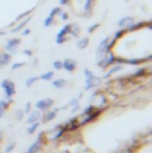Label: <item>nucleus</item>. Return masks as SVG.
I'll return each mask as SVG.
<instances>
[{"label":"nucleus","instance_id":"1","mask_svg":"<svg viewBox=\"0 0 152 153\" xmlns=\"http://www.w3.org/2000/svg\"><path fill=\"white\" fill-rule=\"evenodd\" d=\"M107 109H108V105L105 106V107H102V108H96L93 113H90V114H88V115L81 114V116H78V121H80L81 127H83V126H86V125H89V123L94 122L95 120H98Z\"/></svg>","mask_w":152,"mask_h":153},{"label":"nucleus","instance_id":"2","mask_svg":"<svg viewBox=\"0 0 152 153\" xmlns=\"http://www.w3.org/2000/svg\"><path fill=\"white\" fill-rule=\"evenodd\" d=\"M113 64H115V55H114L112 51L108 52L107 55L102 56L101 58H99V61H98V63H96V65H98L99 68L104 69V70L108 69V68L112 67Z\"/></svg>","mask_w":152,"mask_h":153},{"label":"nucleus","instance_id":"3","mask_svg":"<svg viewBox=\"0 0 152 153\" xmlns=\"http://www.w3.org/2000/svg\"><path fill=\"white\" fill-rule=\"evenodd\" d=\"M5 95L7 99H12V96L16 94V84L11 79H2L1 83H0Z\"/></svg>","mask_w":152,"mask_h":153},{"label":"nucleus","instance_id":"4","mask_svg":"<svg viewBox=\"0 0 152 153\" xmlns=\"http://www.w3.org/2000/svg\"><path fill=\"white\" fill-rule=\"evenodd\" d=\"M54 103H55V101H54L52 99L46 97V99H42V100L37 101L35 106H36V108H37L38 111L48 112V109H49V108H51V107L54 106Z\"/></svg>","mask_w":152,"mask_h":153},{"label":"nucleus","instance_id":"5","mask_svg":"<svg viewBox=\"0 0 152 153\" xmlns=\"http://www.w3.org/2000/svg\"><path fill=\"white\" fill-rule=\"evenodd\" d=\"M110 39H111L110 37H105L99 43V45L96 48V57H98V59L101 58L102 56L107 55V45L110 43Z\"/></svg>","mask_w":152,"mask_h":153},{"label":"nucleus","instance_id":"6","mask_svg":"<svg viewBox=\"0 0 152 153\" xmlns=\"http://www.w3.org/2000/svg\"><path fill=\"white\" fill-rule=\"evenodd\" d=\"M20 44V38H12L7 42V44L5 45L6 51H8V53L14 55L17 52V48Z\"/></svg>","mask_w":152,"mask_h":153},{"label":"nucleus","instance_id":"7","mask_svg":"<svg viewBox=\"0 0 152 153\" xmlns=\"http://www.w3.org/2000/svg\"><path fill=\"white\" fill-rule=\"evenodd\" d=\"M134 23H136L134 17L128 16V17H124V18H121V19L119 20L118 25H119L120 29H125V30H127V29H128L130 26H132Z\"/></svg>","mask_w":152,"mask_h":153},{"label":"nucleus","instance_id":"8","mask_svg":"<svg viewBox=\"0 0 152 153\" xmlns=\"http://www.w3.org/2000/svg\"><path fill=\"white\" fill-rule=\"evenodd\" d=\"M67 126H68V132H77V131H80L81 125H80L78 117H77V116L72 117V119L67 122Z\"/></svg>","mask_w":152,"mask_h":153},{"label":"nucleus","instance_id":"9","mask_svg":"<svg viewBox=\"0 0 152 153\" xmlns=\"http://www.w3.org/2000/svg\"><path fill=\"white\" fill-rule=\"evenodd\" d=\"M148 25V27L149 29H151V22H139V23H134L132 26H130L126 31H127V33H130V32H134V31H139L140 29H143V27H145Z\"/></svg>","mask_w":152,"mask_h":153},{"label":"nucleus","instance_id":"10","mask_svg":"<svg viewBox=\"0 0 152 153\" xmlns=\"http://www.w3.org/2000/svg\"><path fill=\"white\" fill-rule=\"evenodd\" d=\"M62 63H63V69L69 71V73H73L77 67V62L75 59H72V58H67V59L62 61Z\"/></svg>","mask_w":152,"mask_h":153},{"label":"nucleus","instance_id":"11","mask_svg":"<svg viewBox=\"0 0 152 153\" xmlns=\"http://www.w3.org/2000/svg\"><path fill=\"white\" fill-rule=\"evenodd\" d=\"M94 2H95V0H86V1H84L83 8H84V17H86V18H90V17H92Z\"/></svg>","mask_w":152,"mask_h":153},{"label":"nucleus","instance_id":"12","mask_svg":"<svg viewBox=\"0 0 152 153\" xmlns=\"http://www.w3.org/2000/svg\"><path fill=\"white\" fill-rule=\"evenodd\" d=\"M122 65L121 64H113L112 67H111V69L107 71V73H105V75H104V78L105 79H108V78H111V77L113 76L114 74H116V73H119L120 70H122Z\"/></svg>","mask_w":152,"mask_h":153},{"label":"nucleus","instance_id":"13","mask_svg":"<svg viewBox=\"0 0 152 153\" xmlns=\"http://www.w3.org/2000/svg\"><path fill=\"white\" fill-rule=\"evenodd\" d=\"M151 74V71H150V69H146V68H139L138 70H136L133 74H132V76L134 77V78H137V79H142V78H144V77L146 76V75H150Z\"/></svg>","mask_w":152,"mask_h":153},{"label":"nucleus","instance_id":"14","mask_svg":"<svg viewBox=\"0 0 152 153\" xmlns=\"http://www.w3.org/2000/svg\"><path fill=\"white\" fill-rule=\"evenodd\" d=\"M42 117V114H40V111H34V112H30L29 113V117H28V123L31 125L34 122H38Z\"/></svg>","mask_w":152,"mask_h":153},{"label":"nucleus","instance_id":"15","mask_svg":"<svg viewBox=\"0 0 152 153\" xmlns=\"http://www.w3.org/2000/svg\"><path fill=\"white\" fill-rule=\"evenodd\" d=\"M31 19H32V17H31V16H28V17H26L25 19H23V20H22V23L17 24V26H16L14 29H12V30H11V32H12V33L19 32L20 30H23V29H24V27H25V26L28 25V23H29V22H30Z\"/></svg>","mask_w":152,"mask_h":153},{"label":"nucleus","instance_id":"16","mask_svg":"<svg viewBox=\"0 0 152 153\" xmlns=\"http://www.w3.org/2000/svg\"><path fill=\"white\" fill-rule=\"evenodd\" d=\"M12 59V55L8 52H1L0 53V67H6Z\"/></svg>","mask_w":152,"mask_h":153},{"label":"nucleus","instance_id":"17","mask_svg":"<svg viewBox=\"0 0 152 153\" xmlns=\"http://www.w3.org/2000/svg\"><path fill=\"white\" fill-rule=\"evenodd\" d=\"M42 147H43V145H40L37 140H36L34 144H31V145L29 146L26 153H39L42 151Z\"/></svg>","mask_w":152,"mask_h":153},{"label":"nucleus","instance_id":"18","mask_svg":"<svg viewBox=\"0 0 152 153\" xmlns=\"http://www.w3.org/2000/svg\"><path fill=\"white\" fill-rule=\"evenodd\" d=\"M58 108L57 109H54V111H49V112H46V114L44 116V119H43V122H50V121H52L55 117H56V115L58 113Z\"/></svg>","mask_w":152,"mask_h":153},{"label":"nucleus","instance_id":"19","mask_svg":"<svg viewBox=\"0 0 152 153\" xmlns=\"http://www.w3.org/2000/svg\"><path fill=\"white\" fill-rule=\"evenodd\" d=\"M88 44H89V38H88V37H83V38L80 39V40H77L76 46H77V49H80V50H84V49L88 46Z\"/></svg>","mask_w":152,"mask_h":153},{"label":"nucleus","instance_id":"20","mask_svg":"<svg viewBox=\"0 0 152 153\" xmlns=\"http://www.w3.org/2000/svg\"><path fill=\"white\" fill-rule=\"evenodd\" d=\"M70 26H72V24H67V25H64V26L61 29V31L57 33L56 38H58V37H68L69 31H70Z\"/></svg>","mask_w":152,"mask_h":153},{"label":"nucleus","instance_id":"21","mask_svg":"<svg viewBox=\"0 0 152 153\" xmlns=\"http://www.w3.org/2000/svg\"><path fill=\"white\" fill-rule=\"evenodd\" d=\"M66 84H67V81L64 78H58V79H54L52 81V87L56 88V89H62Z\"/></svg>","mask_w":152,"mask_h":153},{"label":"nucleus","instance_id":"22","mask_svg":"<svg viewBox=\"0 0 152 153\" xmlns=\"http://www.w3.org/2000/svg\"><path fill=\"white\" fill-rule=\"evenodd\" d=\"M34 10H35V8H31V10H29V11H26V12H24V13L19 14V16H18V17L14 19V22H13L12 24H10V25H8V27H10L11 25H13V24H17L19 20H23L25 17H28V16H31V13H32V11H34Z\"/></svg>","mask_w":152,"mask_h":153},{"label":"nucleus","instance_id":"23","mask_svg":"<svg viewBox=\"0 0 152 153\" xmlns=\"http://www.w3.org/2000/svg\"><path fill=\"white\" fill-rule=\"evenodd\" d=\"M54 75H55V73H54L52 70H49V71L42 74V75L39 76V79H42V81H44V82H48V81H51V79L54 78Z\"/></svg>","mask_w":152,"mask_h":153},{"label":"nucleus","instance_id":"24","mask_svg":"<svg viewBox=\"0 0 152 153\" xmlns=\"http://www.w3.org/2000/svg\"><path fill=\"white\" fill-rule=\"evenodd\" d=\"M80 31H81V29H80V26H78L77 24H72L69 35H70L72 37H77V36L80 35Z\"/></svg>","mask_w":152,"mask_h":153},{"label":"nucleus","instance_id":"25","mask_svg":"<svg viewBox=\"0 0 152 153\" xmlns=\"http://www.w3.org/2000/svg\"><path fill=\"white\" fill-rule=\"evenodd\" d=\"M11 103H12V99H7V100H1V101H0V109L7 111Z\"/></svg>","mask_w":152,"mask_h":153},{"label":"nucleus","instance_id":"26","mask_svg":"<svg viewBox=\"0 0 152 153\" xmlns=\"http://www.w3.org/2000/svg\"><path fill=\"white\" fill-rule=\"evenodd\" d=\"M127 33V31L125 30V29H120V30H118L115 33H114L113 36V39L114 40H119V39H121Z\"/></svg>","mask_w":152,"mask_h":153},{"label":"nucleus","instance_id":"27","mask_svg":"<svg viewBox=\"0 0 152 153\" xmlns=\"http://www.w3.org/2000/svg\"><path fill=\"white\" fill-rule=\"evenodd\" d=\"M38 79H39V77L38 76H32V77H29L26 81H25V85L28 87V88H30V87H32L36 82H37Z\"/></svg>","mask_w":152,"mask_h":153},{"label":"nucleus","instance_id":"28","mask_svg":"<svg viewBox=\"0 0 152 153\" xmlns=\"http://www.w3.org/2000/svg\"><path fill=\"white\" fill-rule=\"evenodd\" d=\"M39 125H40V123H39V121H38V122H34V123H31V125H30V127L28 128V133H29V134H35V133H36V131L38 129V127H39Z\"/></svg>","mask_w":152,"mask_h":153},{"label":"nucleus","instance_id":"29","mask_svg":"<svg viewBox=\"0 0 152 153\" xmlns=\"http://www.w3.org/2000/svg\"><path fill=\"white\" fill-rule=\"evenodd\" d=\"M62 13V8L61 7H54L51 11H50V13H49V17H51V18H55L56 16H60Z\"/></svg>","mask_w":152,"mask_h":153},{"label":"nucleus","instance_id":"30","mask_svg":"<svg viewBox=\"0 0 152 153\" xmlns=\"http://www.w3.org/2000/svg\"><path fill=\"white\" fill-rule=\"evenodd\" d=\"M95 109H96V107H95L94 105H92V103H90L89 106H87V107L83 109L82 114H83V115H88V114H90V113H93Z\"/></svg>","mask_w":152,"mask_h":153},{"label":"nucleus","instance_id":"31","mask_svg":"<svg viewBox=\"0 0 152 153\" xmlns=\"http://www.w3.org/2000/svg\"><path fill=\"white\" fill-rule=\"evenodd\" d=\"M55 23V18H51V17H46L45 18V20H44V27H49V26H51L52 24Z\"/></svg>","mask_w":152,"mask_h":153},{"label":"nucleus","instance_id":"32","mask_svg":"<svg viewBox=\"0 0 152 153\" xmlns=\"http://www.w3.org/2000/svg\"><path fill=\"white\" fill-rule=\"evenodd\" d=\"M52 67H54L55 70H61V69H63V63H62V61L56 59V61H54Z\"/></svg>","mask_w":152,"mask_h":153},{"label":"nucleus","instance_id":"33","mask_svg":"<svg viewBox=\"0 0 152 153\" xmlns=\"http://www.w3.org/2000/svg\"><path fill=\"white\" fill-rule=\"evenodd\" d=\"M99 27H100V23H95V24L90 25V26L88 27V33H90V35H92V33H94Z\"/></svg>","mask_w":152,"mask_h":153},{"label":"nucleus","instance_id":"34","mask_svg":"<svg viewBox=\"0 0 152 153\" xmlns=\"http://www.w3.org/2000/svg\"><path fill=\"white\" fill-rule=\"evenodd\" d=\"M25 64H26L25 62H17V63H13L12 67H11V70L14 71V70H17V69H20V68H23Z\"/></svg>","mask_w":152,"mask_h":153},{"label":"nucleus","instance_id":"35","mask_svg":"<svg viewBox=\"0 0 152 153\" xmlns=\"http://www.w3.org/2000/svg\"><path fill=\"white\" fill-rule=\"evenodd\" d=\"M16 147V143H11L10 145H7V147L5 149V153H11Z\"/></svg>","mask_w":152,"mask_h":153},{"label":"nucleus","instance_id":"36","mask_svg":"<svg viewBox=\"0 0 152 153\" xmlns=\"http://www.w3.org/2000/svg\"><path fill=\"white\" fill-rule=\"evenodd\" d=\"M67 40H68V37H58V38H56V43L58 45H61V44H64Z\"/></svg>","mask_w":152,"mask_h":153},{"label":"nucleus","instance_id":"37","mask_svg":"<svg viewBox=\"0 0 152 153\" xmlns=\"http://www.w3.org/2000/svg\"><path fill=\"white\" fill-rule=\"evenodd\" d=\"M30 112H31V102H26V103H25L24 113H25V114H29Z\"/></svg>","mask_w":152,"mask_h":153},{"label":"nucleus","instance_id":"38","mask_svg":"<svg viewBox=\"0 0 152 153\" xmlns=\"http://www.w3.org/2000/svg\"><path fill=\"white\" fill-rule=\"evenodd\" d=\"M84 76H86V78H88V77H92V76H94V74L89 70V69H84Z\"/></svg>","mask_w":152,"mask_h":153},{"label":"nucleus","instance_id":"39","mask_svg":"<svg viewBox=\"0 0 152 153\" xmlns=\"http://www.w3.org/2000/svg\"><path fill=\"white\" fill-rule=\"evenodd\" d=\"M16 116H17L18 120H22L23 116H24V112H23V111H17V112H16Z\"/></svg>","mask_w":152,"mask_h":153},{"label":"nucleus","instance_id":"40","mask_svg":"<svg viewBox=\"0 0 152 153\" xmlns=\"http://www.w3.org/2000/svg\"><path fill=\"white\" fill-rule=\"evenodd\" d=\"M60 16H61V19L62 20H68V18H69V14L67 12H63V11H62V13Z\"/></svg>","mask_w":152,"mask_h":153},{"label":"nucleus","instance_id":"41","mask_svg":"<svg viewBox=\"0 0 152 153\" xmlns=\"http://www.w3.org/2000/svg\"><path fill=\"white\" fill-rule=\"evenodd\" d=\"M77 103H78V99H77V97H74V99L70 100V102L68 103V106H75Z\"/></svg>","mask_w":152,"mask_h":153},{"label":"nucleus","instance_id":"42","mask_svg":"<svg viewBox=\"0 0 152 153\" xmlns=\"http://www.w3.org/2000/svg\"><path fill=\"white\" fill-rule=\"evenodd\" d=\"M23 53H24L25 56H30V57H31V56L34 55V52H32V50H29V49H26V50H24V51H23Z\"/></svg>","mask_w":152,"mask_h":153},{"label":"nucleus","instance_id":"43","mask_svg":"<svg viewBox=\"0 0 152 153\" xmlns=\"http://www.w3.org/2000/svg\"><path fill=\"white\" fill-rule=\"evenodd\" d=\"M119 153H136V152H134L133 150H131V149H130V147L127 146L126 149H124V150H122L121 152H119Z\"/></svg>","mask_w":152,"mask_h":153},{"label":"nucleus","instance_id":"44","mask_svg":"<svg viewBox=\"0 0 152 153\" xmlns=\"http://www.w3.org/2000/svg\"><path fill=\"white\" fill-rule=\"evenodd\" d=\"M80 109V105L77 103V105H75V106H73V109H72V113H76L77 111Z\"/></svg>","mask_w":152,"mask_h":153},{"label":"nucleus","instance_id":"45","mask_svg":"<svg viewBox=\"0 0 152 153\" xmlns=\"http://www.w3.org/2000/svg\"><path fill=\"white\" fill-rule=\"evenodd\" d=\"M30 32H31V31H30V29H25V30L23 31V33H22V35H23V36H28V35H30Z\"/></svg>","mask_w":152,"mask_h":153},{"label":"nucleus","instance_id":"46","mask_svg":"<svg viewBox=\"0 0 152 153\" xmlns=\"http://www.w3.org/2000/svg\"><path fill=\"white\" fill-rule=\"evenodd\" d=\"M69 2V0H60V4L62 5V6H64V5H67Z\"/></svg>","mask_w":152,"mask_h":153},{"label":"nucleus","instance_id":"47","mask_svg":"<svg viewBox=\"0 0 152 153\" xmlns=\"http://www.w3.org/2000/svg\"><path fill=\"white\" fill-rule=\"evenodd\" d=\"M2 140H4V132L0 129V143H1Z\"/></svg>","mask_w":152,"mask_h":153},{"label":"nucleus","instance_id":"48","mask_svg":"<svg viewBox=\"0 0 152 153\" xmlns=\"http://www.w3.org/2000/svg\"><path fill=\"white\" fill-rule=\"evenodd\" d=\"M5 112H6V111H4V109H0V119H1V117L5 115Z\"/></svg>","mask_w":152,"mask_h":153},{"label":"nucleus","instance_id":"49","mask_svg":"<svg viewBox=\"0 0 152 153\" xmlns=\"http://www.w3.org/2000/svg\"><path fill=\"white\" fill-rule=\"evenodd\" d=\"M6 32H4V31H0V36H4Z\"/></svg>","mask_w":152,"mask_h":153},{"label":"nucleus","instance_id":"50","mask_svg":"<svg viewBox=\"0 0 152 153\" xmlns=\"http://www.w3.org/2000/svg\"><path fill=\"white\" fill-rule=\"evenodd\" d=\"M0 53H1V51H0Z\"/></svg>","mask_w":152,"mask_h":153}]
</instances>
